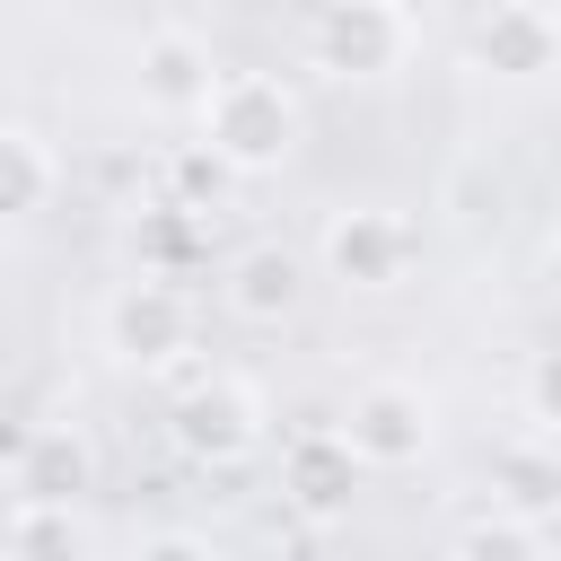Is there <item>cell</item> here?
I'll return each instance as SVG.
<instances>
[{"label":"cell","instance_id":"15","mask_svg":"<svg viewBox=\"0 0 561 561\" xmlns=\"http://www.w3.org/2000/svg\"><path fill=\"white\" fill-rule=\"evenodd\" d=\"M447 561H543V526L491 508V517H473V526L447 543Z\"/></svg>","mask_w":561,"mask_h":561},{"label":"cell","instance_id":"2","mask_svg":"<svg viewBox=\"0 0 561 561\" xmlns=\"http://www.w3.org/2000/svg\"><path fill=\"white\" fill-rule=\"evenodd\" d=\"M412 44H421V18L394 0H333L307 18V61L333 79H386V70H403Z\"/></svg>","mask_w":561,"mask_h":561},{"label":"cell","instance_id":"6","mask_svg":"<svg viewBox=\"0 0 561 561\" xmlns=\"http://www.w3.org/2000/svg\"><path fill=\"white\" fill-rule=\"evenodd\" d=\"M412 263H421V228H412L403 210L359 202V210H333V219H324V272H333L342 289H394Z\"/></svg>","mask_w":561,"mask_h":561},{"label":"cell","instance_id":"16","mask_svg":"<svg viewBox=\"0 0 561 561\" xmlns=\"http://www.w3.org/2000/svg\"><path fill=\"white\" fill-rule=\"evenodd\" d=\"M9 561H79V517L70 508H18L9 500Z\"/></svg>","mask_w":561,"mask_h":561},{"label":"cell","instance_id":"4","mask_svg":"<svg viewBox=\"0 0 561 561\" xmlns=\"http://www.w3.org/2000/svg\"><path fill=\"white\" fill-rule=\"evenodd\" d=\"M167 430H175V447H184L193 465H237V456H254V438H263V394H254L245 377H228V368H202L193 386H175Z\"/></svg>","mask_w":561,"mask_h":561},{"label":"cell","instance_id":"17","mask_svg":"<svg viewBox=\"0 0 561 561\" xmlns=\"http://www.w3.org/2000/svg\"><path fill=\"white\" fill-rule=\"evenodd\" d=\"M526 421H535V430H552V438H561V342H552V351H535V359H526Z\"/></svg>","mask_w":561,"mask_h":561},{"label":"cell","instance_id":"1","mask_svg":"<svg viewBox=\"0 0 561 561\" xmlns=\"http://www.w3.org/2000/svg\"><path fill=\"white\" fill-rule=\"evenodd\" d=\"M193 123H202V149H219L237 175H272L298 149V96L272 70H219V88Z\"/></svg>","mask_w":561,"mask_h":561},{"label":"cell","instance_id":"5","mask_svg":"<svg viewBox=\"0 0 561 561\" xmlns=\"http://www.w3.org/2000/svg\"><path fill=\"white\" fill-rule=\"evenodd\" d=\"M430 394L421 386H403V377H368L359 394H351V412H342V438H351V456L368 465V473H403V465H421L430 456Z\"/></svg>","mask_w":561,"mask_h":561},{"label":"cell","instance_id":"3","mask_svg":"<svg viewBox=\"0 0 561 561\" xmlns=\"http://www.w3.org/2000/svg\"><path fill=\"white\" fill-rule=\"evenodd\" d=\"M105 351L131 359V368H184V351H193V298L167 272L123 280L105 298ZM184 377H202V368H184Z\"/></svg>","mask_w":561,"mask_h":561},{"label":"cell","instance_id":"9","mask_svg":"<svg viewBox=\"0 0 561 561\" xmlns=\"http://www.w3.org/2000/svg\"><path fill=\"white\" fill-rule=\"evenodd\" d=\"M359 473H368V465L351 456V438H342V430H298V438H289V456H280V491H289V508H298V517H316V526L351 508Z\"/></svg>","mask_w":561,"mask_h":561},{"label":"cell","instance_id":"10","mask_svg":"<svg viewBox=\"0 0 561 561\" xmlns=\"http://www.w3.org/2000/svg\"><path fill=\"white\" fill-rule=\"evenodd\" d=\"M473 61L482 70H561V9L543 0H500L473 18Z\"/></svg>","mask_w":561,"mask_h":561},{"label":"cell","instance_id":"11","mask_svg":"<svg viewBox=\"0 0 561 561\" xmlns=\"http://www.w3.org/2000/svg\"><path fill=\"white\" fill-rule=\"evenodd\" d=\"M491 491H500V508L526 517V526L561 517V447H543V438H508V447H491Z\"/></svg>","mask_w":561,"mask_h":561},{"label":"cell","instance_id":"19","mask_svg":"<svg viewBox=\"0 0 561 561\" xmlns=\"http://www.w3.org/2000/svg\"><path fill=\"white\" fill-rule=\"evenodd\" d=\"M543 289H552V307H561V245L543 254Z\"/></svg>","mask_w":561,"mask_h":561},{"label":"cell","instance_id":"8","mask_svg":"<svg viewBox=\"0 0 561 561\" xmlns=\"http://www.w3.org/2000/svg\"><path fill=\"white\" fill-rule=\"evenodd\" d=\"M210 88H219V70H210V44L193 26H149L140 35V105L149 114H202Z\"/></svg>","mask_w":561,"mask_h":561},{"label":"cell","instance_id":"12","mask_svg":"<svg viewBox=\"0 0 561 561\" xmlns=\"http://www.w3.org/2000/svg\"><path fill=\"white\" fill-rule=\"evenodd\" d=\"M298 254L289 245H245V254H228V307L245 316V324H280L289 307H298Z\"/></svg>","mask_w":561,"mask_h":561},{"label":"cell","instance_id":"13","mask_svg":"<svg viewBox=\"0 0 561 561\" xmlns=\"http://www.w3.org/2000/svg\"><path fill=\"white\" fill-rule=\"evenodd\" d=\"M0 210H18V219H35V210H53V193H61V158H53V140L35 131V123H0Z\"/></svg>","mask_w":561,"mask_h":561},{"label":"cell","instance_id":"14","mask_svg":"<svg viewBox=\"0 0 561 561\" xmlns=\"http://www.w3.org/2000/svg\"><path fill=\"white\" fill-rule=\"evenodd\" d=\"M228 184H237V167H228L219 149H202V140H184V149L167 158V202L193 210V219H210V210L228 202Z\"/></svg>","mask_w":561,"mask_h":561},{"label":"cell","instance_id":"18","mask_svg":"<svg viewBox=\"0 0 561 561\" xmlns=\"http://www.w3.org/2000/svg\"><path fill=\"white\" fill-rule=\"evenodd\" d=\"M140 561H210V543H202V535H175V526H167V535H149V543H140Z\"/></svg>","mask_w":561,"mask_h":561},{"label":"cell","instance_id":"7","mask_svg":"<svg viewBox=\"0 0 561 561\" xmlns=\"http://www.w3.org/2000/svg\"><path fill=\"white\" fill-rule=\"evenodd\" d=\"M88 482H96V456H88L79 421H35V430L18 438V456H9L18 508H70Z\"/></svg>","mask_w":561,"mask_h":561}]
</instances>
